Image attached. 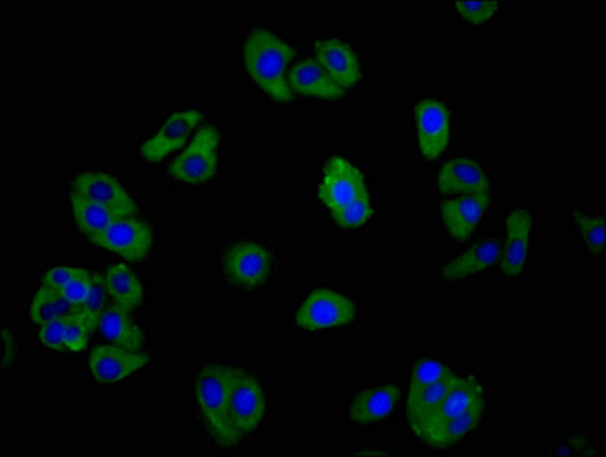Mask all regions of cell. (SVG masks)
I'll return each instance as SVG.
<instances>
[{
	"instance_id": "1",
	"label": "cell",
	"mask_w": 606,
	"mask_h": 457,
	"mask_svg": "<svg viewBox=\"0 0 606 457\" xmlns=\"http://www.w3.org/2000/svg\"><path fill=\"white\" fill-rule=\"evenodd\" d=\"M294 56L293 46L267 28L252 30L243 46L244 69L248 77L279 103L293 99L287 69Z\"/></svg>"
},
{
	"instance_id": "2",
	"label": "cell",
	"mask_w": 606,
	"mask_h": 457,
	"mask_svg": "<svg viewBox=\"0 0 606 457\" xmlns=\"http://www.w3.org/2000/svg\"><path fill=\"white\" fill-rule=\"evenodd\" d=\"M231 372L232 367L211 363L198 372L194 383V395L201 420L213 443L223 448L235 447L243 440L229 418Z\"/></svg>"
},
{
	"instance_id": "3",
	"label": "cell",
	"mask_w": 606,
	"mask_h": 457,
	"mask_svg": "<svg viewBox=\"0 0 606 457\" xmlns=\"http://www.w3.org/2000/svg\"><path fill=\"white\" fill-rule=\"evenodd\" d=\"M221 131L212 124L198 129L188 145L171 162L173 179L189 185H203L219 172Z\"/></svg>"
},
{
	"instance_id": "4",
	"label": "cell",
	"mask_w": 606,
	"mask_h": 457,
	"mask_svg": "<svg viewBox=\"0 0 606 457\" xmlns=\"http://www.w3.org/2000/svg\"><path fill=\"white\" fill-rule=\"evenodd\" d=\"M359 315L356 302L333 289L313 290L299 305L296 325L306 331H321L352 324Z\"/></svg>"
},
{
	"instance_id": "5",
	"label": "cell",
	"mask_w": 606,
	"mask_h": 457,
	"mask_svg": "<svg viewBox=\"0 0 606 457\" xmlns=\"http://www.w3.org/2000/svg\"><path fill=\"white\" fill-rule=\"evenodd\" d=\"M275 267V254L255 239L233 243L223 255L228 281L240 289H256L266 284Z\"/></svg>"
},
{
	"instance_id": "6",
	"label": "cell",
	"mask_w": 606,
	"mask_h": 457,
	"mask_svg": "<svg viewBox=\"0 0 606 457\" xmlns=\"http://www.w3.org/2000/svg\"><path fill=\"white\" fill-rule=\"evenodd\" d=\"M267 412L261 383L248 372L232 367L229 383V418L241 436L250 435L261 425Z\"/></svg>"
},
{
	"instance_id": "7",
	"label": "cell",
	"mask_w": 606,
	"mask_h": 457,
	"mask_svg": "<svg viewBox=\"0 0 606 457\" xmlns=\"http://www.w3.org/2000/svg\"><path fill=\"white\" fill-rule=\"evenodd\" d=\"M368 196L366 177L348 159L336 156L326 164L318 186V199L329 212Z\"/></svg>"
},
{
	"instance_id": "8",
	"label": "cell",
	"mask_w": 606,
	"mask_h": 457,
	"mask_svg": "<svg viewBox=\"0 0 606 457\" xmlns=\"http://www.w3.org/2000/svg\"><path fill=\"white\" fill-rule=\"evenodd\" d=\"M534 214L526 208H515L508 212L506 238L501 249L500 269L504 277L518 278L526 272L532 254L534 236Z\"/></svg>"
},
{
	"instance_id": "9",
	"label": "cell",
	"mask_w": 606,
	"mask_h": 457,
	"mask_svg": "<svg viewBox=\"0 0 606 457\" xmlns=\"http://www.w3.org/2000/svg\"><path fill=\"white\" fill-rule=\"evenodd\" d=\"M154 236L150 224L135 215L120 216L96 239V246L119 255L128 262L147 258L153 247Z\"/></svg>"
},
{
	"instance_id": "10",
	"label": "cell",
	"mask_w": 606,
	"mask_h": 457,
	"mask_svg": "<svg viewBox=\"0 0 606 457\" xmlns=\"http://www.w3.org/2000/svg\"><path fill=\"white\" fill-rule=\"evenodd\" d=\"M203 119L200 110L174 112L166 118L161 129L141 147V156L150 164H159L163 159L188 145L190 134Z\"/></svg>"
},
{
	"instance_id": "11",
	"label": "cell",
	"mask_w": 606,
	"mask_h": 457,
	"mask_svg": "<svg viewBox=\"0 0 606 457\" xmlns=\"http://www.w3.org/2000/svg\"><path fill=\"white\" fill-rule=\"evenodd\" d=\"M418 145L422 156L434 161L445 153L450 142L452 116L444 103L438 99L419 101L415 107Z\"/></svg>"
},
{
	"instance_id": "12",
	"label": "cell",
	"mask_w": 606,
	"mask_h": 457,
	"mask_svg": "<svg viewBox=\"0 0 606 457\" xmlns=\"http://www.w3.org/2000/svg\"><path fill=\"white\" fill-rule=\"evenodd\" d=\"M150 363V355L142 351H128L116 344H100L89 355V371L101 385L123 382Z\"/></svg>"
},
{
	"instance_id": "13",
	"label": "cell",
	"mask_w": 606,
	"mask_h": 457,
	"mask_svg": "<svg viewBox=\"0 0 606 457\" xmlns=\"http://www.w3.org/2000/svg\"><path fill=\"white\" fill-rule=\"evenodd\" d=\"M491 203V191L465 194L442 203L441 215L446 231L456 242H466L479 227Z\"/></svg>"
},
{
	"instance_id": "14",
	"label": "cell",
	"mask_w": 606,
	"mask_h": 457,
	"mask_svg": "<svg viewBox=\"0 0 606 457\" xmlns=\"http://www.w3.org/2000/svg\"><path fill=\"white\" fill-rule=\"evenodd\" d=\"M72 192L115 209L123 215H135L138 212V207L130 194L110 174L93 172L80 174L73 180Z\"/></svg>"
},
{
	"instance_id": "15",
	"label": "cell",
	"mask_w": 606,
	"mask_h": 457,
	"mask_svg": "<svg viewBox=\"0 0 606 457\" xmlns=\"http://www.w3.org/2000/svg\"><path fill=\"white\" fill-rule=\"evenodd\" d=\"M316 61L341 89L357 86L361 80V65L356 50L339 38H326L314 45Z\"/></svg>"
},
{
	"instance_id": "16",
	"label": "cell",
	"mask_w": 606,
	"mask_h": 457,
	"mask_svg": "<svg viewBox=\"0 0 606 457\" xmlns=\"http://www.w3.org/2000/svg\"><path fill=\"white\" fill-rule=\"evenodd\" d=\"M401 390L395 383H386L361 390L349 406V420L357 425H371L386 421L398 408Z\"/></svg>"
},
{
	"instance_id": "17",
	"label": "cell",
	"mask_w": 606,
	"mask_h": 457,
	"mask_svg": "<svg viewBox=\"0 0 606 457\" xmlns=\"http://www.w3.org/2000/svg\"><path fill=\"white\" fill-rule=\"evenodd\" d=\"M438 189L444 196H465L491 191V180L479 162L454 157L438 174Z\"/></svg>"
},
{
	"instance_id": "18",
	"label": "cell",
	"mask_w": 606,
	"mask_h": 457,
	"mask_svg": "<svg viewBox=\"0 0 606 457\" xmlns=\"http://www.w3.org/2000/svg\"><path fill=\"white\" fill-rule=\"evenodd\" d=\"M501 249H503V239L500 236H485L464 254L446 262L442 267L441 277L446 282H457L485 272L500 261Z\"/></svg>"
},
{
	"instance_id": "19",
	"label": "cell",
	"mask_w": 606,
	"mask_h": 457,
	"mask_svg": "<svg viewBox=\"0 0 606 457\" xmlns=\"http://www.w3.org/2000/svg\"><path fill=\"white\" fill-rule=\"evenodd\" d=\"M485 398L477 401L473 408L466 410V412L457 414V417L450 418V420L442 421L441 424L434 425L433 429L427 430L421 436L423 443L436 450H444V448L454 447V445L461 443L466 436L471 435L474 430L479 427L481 417L485 412Z\"/></svg>"
},
{
	"instance_id": "20",
	"label": "cell",
	"mask_w": 606,
	"mask_h": 457,
	"mask_svg": "<svg viewBox=\"0 0 606 457\" xmlns=\"http://www.w3.org/2000/svg\"><path fill=\"white\" fill-rule=\"evenodd\" d=\"M289 84L291 91L322 99H339L345 95V89H341L313 58L299 61L291 68Z\"/></svg>"
},
{
	"instance_id": "21",
	"label": "cell",
	"mask_w": 606,
	"mask_h": 457,
	"mask_svg": "<svg viewBox=\"0 0 606 457\" xmlns=\"http://www.w3.org/2000/svg\"><path fill=\"white\" fill-rule=\"evenodd\" d=\"M481 398H485V387L479 379L474 377V375L457 377L452 389L446 392L444 401L441 402L436 412L431 414L429 422H427L426 427L419 433L418 437H421L427 430L441 424L442 421L450 420V418L466 412V410L473 408Z\"/></svg>"
},
{
	"instance_id": "22",
	"label": "cell",
	"mask_w": 606,
	"mask_h": 457,
	"mask_svg": "<svg viewBox=\"0 0 606 457\" xmlns=\"http://www.w3.org/2000/svg\"><path fill=\"white\" fill-rule=\"evenodd\" d=\"M458 375L450 372L441 382L410 394L407 397L406 414L415 435H419L429 422L431 414L436 412L441 402L444 401L446 392L452 389Z\"/></svg>"
},
{
	"instance_id": "23",
	"label": "cell",
	"mask_w": 606,
	"mask_h": 457,
	"mask_svg": "<svg viewBox=\"0 0 606 457\" xmlns=\"http://www.w3.org/2000/svg\"><path fill=\"white\" fill-rule=\"evenodd\" d=\"M98 328L104 339L112 344L128 351H142L145 347V337L130 317V312L110 305L101 316Z\"/></svg>"
},
{
	"instance_id": "24",
	"label": "cell",
	"mask_w": 606,
	"mask_h": 457,
	"mask_svg": "<svg viewBox=\"0 0 606 457\" xmlns=\"http://www.w3.org/2000/svg\"><path fill=\"white\" fill-rule=\"evenodd\" d=\"M71 207L78 228L93 244L107 231L112 223L120 216H126L115 211V209L95 203V201L84 199V197L73 192L71 194Z\"/></svg>"
},
{
	"instance_id": "25",
	"label": "cell",
	"mask_w": 606,
	"mask_h": 457,
	"mask_svg": "<svg viewBox=\"0 0 606 457\" xmlns=\"http://www.w3.org/2000/svg\"><path fill=\"white\" fill-rule=\"evenodd\" d=\"M104 282L108 297L115 302L118 307L133 312L142 304L143 285L138 274L126 265H114L108 267L104 274Z\"/></svg>"
},
{
	"instance_id": "26",
	"label": "cell",
	"mask_w": 606,
	"mask_h": 457,
	"mask_svg": "<svg viewBox=\"0 0 606 457\" xmlns=\"http://www.w3.org/2000/svg\"><path fill=\"white\" fill-rule=\"evenodd\" d=\"M73 312L77 309L65 300L61 292H54L48 286L42 285L31 301L30 317L33 324L42 327L58 317L72 315Z\"/></svg>"
},
{
	"instance_id": "27",
	"label": "cell",
	"mask_w": 606,
	"mask_h": 457,
	"mask_svg": "<svg viewBox=\"0 0 606 457\" xmlns=\"http://www.w3.org/2000/svg\"><path fill=\"white\" fill-rule=\"evenodd\" d=\"M573 222L586 251L594 257L601 255L605 247L604 215L588 214L584 209L574 208Z\"/></svg>"
},
{
	"instance_id": "28",
	"label": "cell",
	"mask_w": 606,
	"mask_h": 457,
	"mask_svg": "<svg viewBox=\"0 0 606 457\" xmlns=\"http://www.w3.org/2000/svg\"><path fill=\"white\" fill-rule=\"evenodd\" d=\"M452 370L444 360L438 358L419 359L417 365L411 370L409 382V395L418 392L423 387L434 385L445 378Z\"/></svg>"
},
{
	"instance_id": "29",
	"label": "cell",
	"mask_w": 606,
	"mask_h": 457,
	"mask_svg": "<svg viewBox=\"0 0 606 457\" xmlns=\"http://www.w3.org/2000/svg\"><path fill=\"white\" fill-rule=\"evenodd\" d=\"M107 289L106 282H104V277L101 274H93L92 290L89 294L88 301L80 309H77L80 313L81 317L88 324L89 329L98 328L101 316L106 312L107 305Z\"/></svg>"
},
{
	"instance_id": "30",
	"label": "cell",
	"mask_w": 606,
	"mask_h": 457,
	"mask_svg": "<svg viewBox=\"0 0 606 457\" xmlns=\"http://www.w3.org/2000/svg\"><path fill=\"white\" fill-rule=\"evenodd\" d=\"M334 222L345 228H356L366 224L374 216L371 196L353 200L346 207L331 211Z\"/></svg>"
},
{
	"instance_id": "31",
	"label": "cell",
	"mask_w": 606,
	"mask_h": 457,
	"mask_svg": "<svg viewBox=\"0 0 606 457\" xmlns=\"http://www.w3.org/2000/svg\"><path fill=\"white\" fill-rule=\"evenodd\" d=\"M499 2H456L457 13L464 21L471 25L480 26L491 21L497 11H499Z\"/></svg>"
},
{
	"instance_id": "32",
	"label": "cell",
	"mask_w": 606,
	"mask_h": 457,
	"mask_svg": "<svg viewBox=\"0 0 606 457\" xmlns=\"http://www.w3.org/2000/svg\"><path fill=\"white\" fill-rule=\"evenodd\" d=\"M89 329L88 324L80 313L73 312L72 315H68V325H66V350L69 352H83L89 344Z\"/></svg>"
},
{
	"instance_id": "33",
	"label": "cell",
	"mask_w": 606,
	"mask_h": 457,
	"mask_svg": "<svg viewBox=\"0 0 606 457\" xmlns=\"http://www.w3.org/2000/svg\"><path fill=\"white\" fill-rule=\"evenodd\" d=\"M93 274L89 270H81L68 285L61 290L65 300L72 305L73 308L80 309L88 301L92 290Z\"/></svg>"
},
{
	"instance_id": "34",
	"label": "cell",
	"mask_w": 606,
	"mask_h": 457,
	"mask_svg": "<svg viewBox=\"0 0 606 457\" xmlns=\"http://www.w3.org/2000/svg\"><path fill=\"white\" fill-rule=\"evenodd\" d=\"M66 325L68 316L58 317V319L42 325L38 329V339L49 350L65 352L66 350Z\"/></svg>"
},
{
	"instance_id": "35",
	"label": "cell",
	"mask_w": 606,
	"mask_h": 457,
	"mask_svg": "<svg viewBox=\"0 0 606 457\" xmlns=\"http://www.w3.org/2000/svg\"><path fill=\"white\" fill-rule=\"evenodd\" d=\"M81 267L58 266L45 273L42 279V285L48 286L54 292H61L78 273L81 272Z\"/></svg>"
},
{
	"instance_id": "36",
	"label": "cell",
	"mask_w": 606,
	"mask_h": 457,
	"mask_svg": "<svg viewBox=\"0 0 606 457\" xmlns=\"http://www.w3.org/2000/svg\"><path fill=\"white\" fill-rule=\"evenodd\" d=\"M550 453H555V455H594L596 452L584 436L571 435L566 437L564 443L559 444Z\"/></svg>"
},
{
	"instance_id": "37",
	"label": "cell",
	"mask_w": 606,
	"mask_h": 457,
	"mask_svg": "<svg viewBox=\"0 0 606 457\" xmlns=\"http://www.w3.org/2000/svg\"><path fill=\"white\" fill-rule=\"evenodd\" d=\"M2 366H10L15 355V342L13 332L7 327L2 328Z\"/></svg>"
},
{
	"instance_id": "38",
	"label": "cell",
	"mask_w": 606,
	"mask_h": 457,
	"mask_svg": "<svg viewBox=\"0 0 606 457\" xmlns=\"http://www.w3.org/2000/svg\"><path fill=\"white\" fill-rule=\"evenodd\" d=\"M357 453H359V455H394V450H392V447L388 444L364 445L363 450H357Z\"/></svg>"
}]
</instances>
